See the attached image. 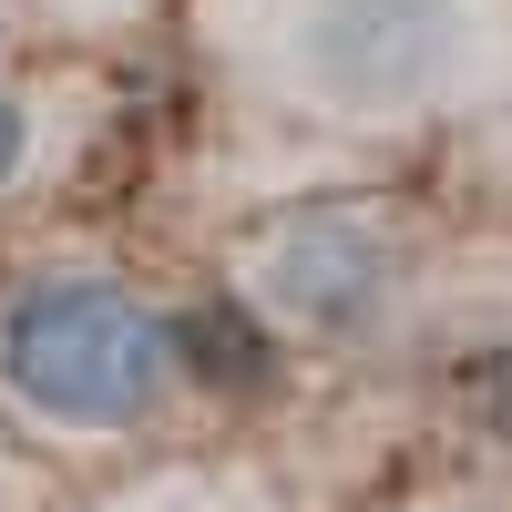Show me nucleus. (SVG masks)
<instances>
[{"label": "nucleus", "instance_id": "f257e3e1", "mask_svg": "<svg viewBox=\"0 0 512 512\" xmlns=\"http://www.w3.org/2000/svg\"><path fill=\"white\" fill-rule=\"evenodd\" d=\"M236 31L328 123H420L512 82V0H236Z\"/></svg>", "mask_w": 512, "mask_h": 512}, {"label": "nucleus", "instance_id": "f03ea898", "mask_svg": "<svg viewBox=\"0 0 512 512\" xmlns=\"http://www.w3.org/2000/svg\"><path fill=\"white\" fill-rule=\"evenodd\" d=\"M185 338L113 277H41L0 308V390L52 431H134L175 390Z\"/></svg>", "mask_w": 512, "mask_h": 512}, {"label": "nucleus", "instance_id": "7ed1b4c3", "mask_svg": "<svg viewBox=\"0 0 512 512\" xmlns=\"http://www.w3.org/2000/svg\"><path fill=\"white\" fill-rule=\"evenodd\" d=\"M390 287H400V236L369 205H308L256 246V297L287 328H318V338L369 328L390 308Z\"/></svg>", "mask_w": 512, "mask_h": 512}, {"label": "nucleus", "instance_id": "20e7f679", "mask_svg": "<svg viewBox=\"0 0 512 512\" xmlns=\"http://www.w3.org/2000/svg\"><path fill=\"white\" fill-rule=\"evenodd\" d=\"M21 164H31V103H21V93H0V185H11Z\"/></svg>", "mask_w": 512, "mask_h": 512}]
</instances>
